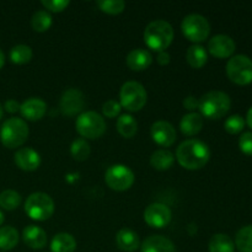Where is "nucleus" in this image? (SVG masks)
I'll return each mask as SVG.
<instances>
[{
  "mask_svg": "<svg viewBox=\"0 0 252 252\" xmlns=\"http://www.w3.org/2000/svg\"><path fill=\"white\" fill-rule=\"evenodd\" d=\"M211 158V150L206 143L198 139L185 140L176 150V159L187 170H199L207 165Z\"/></svg>",
  "mask_w": 252,
  "mask_h": 252,
  "instance_id": "f257e3e1",
  "label": "nucleus"
},
{
  "mask_svg": "<svg viewBox=\"0 0 252 252\" xmlns=\"http://www.w3.org/2000/svg\"><path fill=\"white\" fill-rule=\"evenodd\" d=\"M174 39V29L165 20L152 21L144 30V42L155 52H164Z\"/></svg>",
  "mask_w": 252,
  "mask_h": 252,
  "instance_id": "f03ea898",
  "label": "nucleus"
},
{
  "mask_svg": "<svg viewBox=\"0 0 252 252\" xmlns=\"http://www.w3.org/2000/svg\"><path fill=\"white\" fill-rule=\"evenodd\" d=\"M231 100L223 91H209L199 98L201 115L209 120H219L229 112Z\"/></svg>",
  "mask_w": 252,
  "mask_h": 252,
  "instance_id": "7ed1b4c3",
  "label": "nucleus"
},
{
  "mask_svg": "<svg viewBox=\"0 0 252 252\" xmlns=\"http://www.w3.org/2000/svg\"><path fill=\"white\" fill-rule=\"evenodd\" d=\"M29 137V126L24 120L17 117L9 118L0 128V140L9 149H15L24 144Z\"/></svg>",
  "mask_w": 252,
  "mask_h": 252,
  "instance_id": "20e7f679",
  "label": "nucleus"
},
{
  "mask_svg": "<svg viewBox=\"0 0 252 252\" xmlns=\"http://www.w3.org/2000/svg\"><path fill=\"white\" fill-rule=\"evenodd\" d=\"M25 212L31 219L44 221L51 218L54 213V202L49 194L36 192L30 194L25 203Z\"/></svg>",
  "mask_w": 252,
  "mask_h": 252,
  "instance_id": "39448f33",
  "label": "nucleus"
},
{
  "mask_svg": "<svg viewBox=\"0 0 252 252\" xmlns=\"http://www.w3.org/2000/svg\"><path fill=\"white\" fill-rule=\"evenodd\" d=\"M147 91L144 86L137 81H127L121 88V107L130 112H137L142 110L147 103Z\"/></svg>",
  "mask_w": 252,
  "mask_h": 252,
  "instance_id": "423d86ee",
  "label": "nucleus"
},
{
  "mask_svg": "<svg viewBox=\"0 0 252 252\" xmlns=\"http://www.w3.org/2000/svg\"><path fill=\"white\" fill-rule=\"evenodd\" d=\"M76 132L86 139H97L106 132V122L101 115L94 111L84 112L76 118Z\"/></svg>",
  "mask_w": 252,
  "mask_h": 252,
  "instance_id": "0eeeda50",
  "label": "nucleus"
},
{
  "mask_svg": "<svg viewBox=\"0 0 252 252\" xmlns=\"http://www.w3.org/2000/svg\"><path fill=\"white\" fill-rule=\"evenodd\" d=\"M182 33L189 41L201 43L208 38L211 33V25L208 20L199 14L187 15L181 24Z\"/></svg>",
  "mask_w": 252,
  "mask_h": 252,
  "instance_id": "6e6552de",
  "label": "nucleus"
},
{
  "mask_svg": "<svg viewBox=\"0 0 252 252\" xmlns=\"http://www.w3.org/2000/svg\"><path fill=\"white\" fill-rule=\"evenodd\" d=\"M226 75L236 85H249L252 83V59L244 54H238L229 59Z\"/></svg>",
  "mask_w": 252,
  "mask_h": 252,
  "instance_id": "1a4fd4ad",
  "label": "nucleus"
},
{
  "mask_svg": "<svg viewBox=\"0 0 252 252\" xmlns=\"http://www.w3.org/2000/svg\"><path fill=\"white\" fill-rule=\"evenodd\" d=\"M105 181L113 191L123 192L129 189L134 184V174L125 165H112L105 172Z\"/></svg>",
  "mask_w": 252,
  "mask_h": 252,
  "instance_id": "9d476101",
  "label": "nucleus"
},
{
  "mask_svg": "<svg viewBox=\"0 0 252 252\" xmlns=\"http://www.w3.org/2000/svg\"><path fill=\"white\" fill-rule=\"evenodd\" d=\"M172 213L167 206L162 203H153L144 211V220L152 228H164L171 221Z\"/></svg>",
  "mask_w": 252,
  "mask_h": 252,
  "instance_id": "9b49d317",
  "label": "nucleus"
},
{
  "mask_svg": "<svg viewBox=\"0 0 252 252\" xmlns=\"http://www.w3.org/2000/svg\"><path fill=\"white\" fill-rule=\"evenodd\" d=\"M84 103L85 101H84L83 93L78 89H69V90L64 91L62 95L59 108L64 116L73 117L81 112V110L84 108Z\"/></svg>",
  "mask_w": 252,
  "mask_h": 252,
  "instance_id": "f8f14e48",
  "label": "nucleus"
},
{
  "mask_svg": "<svg viewBox=\"0 0 252 252\" xmlns=\"http://www.w3.org/2000/svg\"><path fill=\"white\" fill-rule=\"evenodd\" d=\"M236 49V44L231 37L226 34H217L209 39L208 51L213 57L219 59L230 58Z\"/></svg>",
  "mask_w": 252,
  "mask_h": 252,
  "instance_id": "ddd939ff",
  "label": "nucleus"
},
{
  "mask_svg": "<svg viewBox=\"0 0 252 252\" xmlns=\"http://www.w3.org/2000/svg\"><path fill=\"white\" fill-rule=\"evenodd\" d=\"M152 138L157 144L161 147H171L176 142V129L171 123L166 121H158L152 126Z\"/></svg>",
  "mask_w": 252,
  "mask_h": 252,
  "instance_id": "4468645a",
  "label": "nucleus"
},
{
  "mask_svg": "<svg viewBox=\"0 0 252 252\" xmlns=\"http://www.w3.org/2000/svg\"><path fill=\"white\" fill-rule=\"evenodd\" d=\"M15 164L24 171H34L41 165V157L32 148H21L15 153Z\"/></svg>",
  "mask_w": 252,
  "mask_h": 252,
  "instance_id": "2eb2a0df",
  "label": "nucleus"
},
{
  "mask_svg": "<svg viewBox=\"0 0 252 252\" xmlns=\"http://www.w3.org/2000/svg\"><path fill=\"white\" fill-rule=\"evenodd\" d=\"M20 112L26 120L38 121L46 115L47 103L38 97H31L20 105Z\"/></svg>",
  "mask_w": 252,
  "mask_h": 252,
  "instance_id": "dca6fc26",
  "label": "nucleus"
},
{
  "mask_svg": "<svg viewBox=\"0 0 252 252\" xmlns=\"http://www.w3.org/2000/svg\"><path fill=\"white\" fill-rule=\"evenodd\" d=\"M152 62L153 56L150 54V52L143 48L133 49L132 52H129V54L127 56V59H126V63H127L128 68L134 71L145 70V69L149 68Z\"/></svg>",
  "mask_w": 252,
  "mask_h": 252,
  "instance_id": "f3484780",
  "label": "nucleus"
},
{
  "mask_svg": "<svg viewBox=\"0 0 252 252\" xmlns=\"http://www.w3.org/2000/svg\"><path fill=\"white\" fill-rule=\"evenodd\" d=\"M22 239L29 248L39 250L43 249L47 244V234L42 228L36 225H29L24 229Z\"/></svg>",
  "mask_w": 252,
  "mask_h": 252,
  "instance_id": "a211bd4d",
  "label": "nucleus"
},
{
  "mask_svg": "<svg viewBox=\"0 0 252 252\" xmlns=\"http://www.w3.org/2000/svg\"><path fill=\"white\" fill-rule=\"evenodd\" d=\"M116 244L118 249L126 252H134L140 245L139 236L132 229L123 228L116 235Z\"/></svg>",
  "mask_w": 252,
  "mask_h": 252,
  "instance_id": "6ab92c4d",
  "label": "nucleus"
},
{
  "mask_svg": "<svg viewBox=\"0 0 252 252\" xmlns=\"http://www.w3.org/2000/svg\"><path fill=\"white\" fill-rule=\"evenodd\" d=\"M142 252H176L171 240L161 235H152L142 244Z\"/></svg>",
  "mask_w": 252,
  "mask_h": 252,
  "instance_id": "aec40b11",
  "label": "nucleus"
},
{
  "mask_svg": "<svg viewBox=\"0 0 252 252\" xmlns=\"http://www.w3.org/2000/svg\"><path fill=\"white\" fill-rule=\"evenodd\" d=\"M202 128H203V116L201 113H189L184 116L180 122V129L185 135H189V137L198 134Z\"/></svg>",
  "mask_w": 252,
  "mask_h": 252,
  "instance_id": "412c9836",
  "label": "nucleus"
},
{
  "mask_svg": "<svg viewBox=\"0 0 252 252\" xmlns=\"http://www.w3.org/2000/svg\"><path fill=\"white\" fill-rule=\"evenodd\" d=\"M52 252H74L76 250V241L68 233H59L51 243Z\"/></svg>",
  "mask_w": 252,
  "mask_h": 252,
  "instance_id": "4be33fe9",
  "label": "nucleus"
},
{
  "mask_svg": "<svg viewBox=\"0 0 252 252\" xmlns=\"http://www.w3.org/2000/svg\"><path fill=\"white\" fill-rule=\"evenodd\" d=\"M174 154L167 149L157 150V152L153 153L152 158H150V164H152V166L154 169L160 170V171L169 170L174 165Z\"/></svg>",
  "mask_w": 252,
  "mask_h": 252,
  "instance_id": "5701e85b",
  "label": "nucleus"
},
{
  "mask_svg": "<svg viewBox=\"0 0 252 252\" xmlns=\"http://www.w3.org/2000/svg\"><path fill=\"white\" fill-rule=\"evenodd\" d=\"M186 59L192 68L199 69L204 66V64L207 63L208 54H207L204 47L199 46V44H193V46H191L187 49Z\"/></svg>",
  "mask_w": 252,
  "mask_h": 252,
  "instance_id": "b1692460",
  "label": "nucleus"
},
{
  "mask_svg": "<svg viewBox=\"0 0 252 252\" xmlns=\"http://www.w3.org/2000/svg\"><path fill=\"white\" fill-rule=\"evenodd\" d=\"M19 243V233L12 226H1L0 228V250L10 251Z\"/></svg>",
  "mask_w": 252,
  "mask_h": 252,
  "instance_id": "393cba45",
  "label": "nucleus"
},
{
  "mask_svg": "<svg viewBox=\"0 0 252 252\" xmlns=\"http://www.w3.org/2000/svg\"><path fill=\"white\" fill-rule=\"evenodd\" d=\"M235 244L225 234H216L209 241V252H234Z\"/></svg>",
  "mask_w": 252,
  "mask_h": 252,
  "instance_id": "a878e982",
  "label": "nucleus"
},
{
  "mask_svg": "<svg viewBox=\"0 0 252 252\" xmlns=\"http://www.w3.org/2000/svg\"><path fill=\"white\" fill-rule=\"evenodd\" d=\"M117 130L122 137L133 138L138 130L137 121L130 115H122L117 120Z\"/></svg>",
  "mask_w": 252,
  "mask_h": 252,
  "instance_id": "bb28decb",
  "label": "nucleus"
},
{
  "mask_svg": "<svg viewBox=\"0 0 252 252\" xmlns=\"http://www.w3.org/2000/svg\"><path fill=\"white\" fill-rule=\"evenodd\" d=\"M235 246L240 252H252V225H246L236 233Z\"/></svg>",
  "mask_w": 252,
  "mask_h": 252,
  "instance_id": "cd10ccee",
  "label": "nucleus"
},
{
  "mask_svg": "<svg viewBox=\"0 0 252 252\" xmlns=\"http://www.w3.org/2000/svg\"><path fill=\"white\" fill-rule=\"evenodd\" d=\"M32 59V49L31 47L26 44H17L12 47L10 51V61L15 64H27Z\"/></svg>",
  "mask_w": 252,
  "mask_h": 252,
  "instance_id": "c85d7f7f",
  "label": "nucleus"
},
{
  "mask_svg": "<svg viewBox=\"0 0 252 252\" xmlns=\"http://www.w3.org/2000/svg\"><path fill=\"white\" fill-rule=\"evenodd\" d=\"M32 29L36 32H46L52 26V16L47 10H39L31 19Z\"/></svg>",
  "mask_w": 252,
  "mask_h": 252,
  "instance_id": "c756f323",
  "label": "nucleus"
},
{
  "mask_svg": "<svg viewBox=\"0 0 252 252\" xmlns=\"http://www.w3.org/2000/svg\"><path fill=\"white\" fill-rule=\"evenodd\" d=\"M21 203V196L14 189H5L0 193V207L6 211H14Z\"/></svg>",
  "mask_w": 252,
  "mask_h": 252,
  "instance_id": "7c9ffc66",
  "label": "nucleus"
},
{
  "mask_svg": "<svg viewBox=\"0 0 252 252\" xmlns=\"http://www.w3.org/2000/svg\"><path fill=\"white\" fill-rule=\"evenodd\" d=\"M90 144L86 142L85 139L80 138V139H75L70 147V153L73 158L78 161H84L90 155Z\"/></svg>",
  "mask_w": 252,
  "mask_h": 252,
  "instance_id": "2f4dec72",
  "label": "nucleus"
},
{
  "mask_svg": "<svg viewBox=\"0 0 252 252\" xmlns=\"http://www.w3.org/2000/svg\"><path fill=\"white\" fill-rule=\"evenodd\" d=\"M101 11L110 15H118L125 10L126 2L122 0H100L96 2Z\"/></svg>",
  "mask_w": 252,
  "mask_h": 252,
  "instance_id": "473e14b6",
  "label": "nucleus"
},
{
  "mask_svg": "<svg viewBox=\"0 0 252 252\" xmlns=\"http://www.w3.org/2000/svg\"><path fill=\"white\" fill-rule=\"evenodd\" d=\"M244 127H245V120L240 115L230 116L229 118H226L225 123H224V128L229 134H238V133L243 132Z\"/></svg>",
  "mask_w": 252,
  "mask_h": 252,
  "instance_id": "72a5a7b5",
  "label": "nucleus"
},
{
  "mask_svg": "<svg viewBox=\"0 0 252 252\" xmlns=\"http://www.w3.org/2000/svg\"><path fill=\"white\" fill-rule=\"evenodd\" d=\"M121 112V103L115 100L106 101L102 105V113L107 118H115L120 115Z\"/></svg>",
  "mask_w": 252,
  "mask_h": 252,
  "instance_id": "f704fd0d",
  "label": "nucleus"
},
{
  "mask_svg": "<svg viewBox=\"0 0 252 252\" xmlns=\"http://www.w3.org/2000/svg\"><path fill=\"white\" fill-rule=\"evenodd\" d=\"M239 148L245 155L252 157V132H245L239 139Z\"/></svg>",
  "mask_w": 252,
  "mask_h": 252,
  "instance_id": "c9c22d12",
  "label": "nucleus"
},
{
  "mask_svg": "<svg viewBox=\"0 0 252 252\" xmlns=\"http://www.w3.org/2000/svg\"><path fill=\"white\" fill-rule=\"evenodd\" d=\"M42 5L46 7L47 10L53 12H61L63 11L65 7H68L69 1L66 0H43Z\"/></svg>",
  "mask_w": 252,
  "mask_h": 252,
  "instance_id": "e433bc0d",
  "label": "nucleus"
},
{
  "mask_svg": "<svg viewBox=\"0 0 252 252\" xmlns=\"http://www.w3.org/2000/svg\"><path fill=\"white\" fill-rule=\"evenodd\" d=\"M184 107L189 111H194L199 107V100H197L194 96H187L184 100Z\"/></svg>",
  "mask_w": 252,
  "mask_h": 252,
  "instance_id": "4c0bfd02",
  "label": "nucleus"
},
{
  "mask_svg": "<svg viewBox=\"0 0 252 252\" xmlns=\"http://www.w3.org/2000/svg\"><path fill=\"white\" fill-rule=\"evenodd\" d=\"M4 108L7 111V112L15 113L17 112V111H20V103L17 102L16 100H7L6 102H5Z\"/></svg>",
  "mask_w": 252,
  "mask_h": 252,
  "instance_id": "58836bf2",
  "label": "nucleus"
},
{
  "mask_svg": "<svg viewBox=\"0 0 252 252\" xmlns=\"http://www.w3.org/2000/svg\"><path fill=\"white\" fill-rule=\"evenodd\" d=\"M170 59H171L170 58V54L167 53L166 51L159 52V54H158V57H157V61L160 65H166V64H169Z\"/></svg>",
  "mask_w": 252,
  "mask_h": 252,
  "instance_id": "ea45409f",
  "label": "nucleus"
},
{
  "mask_svg": "<svg viewBox=\"0 0 252 252\" xmlns=\"http://www.w3.org/2000/svg\"><path fill=\"white\" fill-rule=\"evenodd\" d=\"M246 123H248L249 127L252 129V107L248 111V115H246Z\"/></svg>",
  "mask_w": 252,
  "mask_h": 252,
  "instance_id": "a19ab883",
  "label": "nucleus"
},
{
  "mask_svg": "<svg viewBox=\"0 0 252 252\" xmlns=\"http://www.w3.org/2000/svg\"><path fill=\"white\" fill-rule=\"evenodd\" d=\"M4 64H5V56H4V53H2L1 49H0V69L4 66Z\"/></svg>",
  "mask_w": 252,
  "mask_h": 252,
  "instance_id": "79ce46f5",
  "label": "nucleus"
},
{
  "mask_svg": "<svg viewBox=\"0 0 252 252\" xmlns=\"http://www.w3.org/2000/svg\"><path fill=\"white\" fill-rule=\"evenodd\" d=\"M2 223H4V214L0 211V225H2Z\"/></svg>",
  "mask_w": 252,
  "mask_h": 252,
  "instance_id": "37998d69",
  "label": "nucleus"
},
{
  "mask_svg": "<svg viewBox=\"0 0 252 252\" xmlns=\"http://www.w3.org/2000/svg\"><path fill=\"white\" fill-rule=\"evenodd\" d=\"M1 117H2V106L0 105V120H1Z\"/></svg>",
  "mask_w": 252,
  "mask_h": 252,
  "instance_id": "c03bdc74",
  "label": "nucleus"
}]
</instances>
